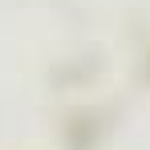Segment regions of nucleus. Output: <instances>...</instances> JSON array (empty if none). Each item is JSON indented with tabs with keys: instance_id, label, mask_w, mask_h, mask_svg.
Here are the masks:
<instances>
[]
</instances>
